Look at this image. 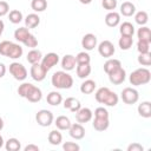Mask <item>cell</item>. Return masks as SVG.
Returning <instances> with one entry per match:
<instances>
[{"instance_id": "cell-26", "label": "cell", "mask_w": 151, "mask_h": 151, "mask_svg": "<svg viewBox=\"0 0 151 151\" xmlns=\"http://www.w3.org/2000/svg\"><path fill=\"white\" fill-rule=\"evenodd\" d=\"M29 34L31 33H29V31H28L27 27H19V28H17L14 31V38H15V40L19 41V42H22V44L25 42V40L27 39V37Z\"/></svg>"}, {"instance_id": "cell-30", "label": "cell", "mask_w": 151, "mask_h": 151, "mask_svg": "<svg viewBox=\"0 0 151 151\" xmlns=\"http://www.w3.org/2000/svg\"><path fill=\"white\" fill-rule=\"evenodd\" d=\"M119 32L122 35H129V37H133L134 34V26L129 22V21H124L120 27H119Z\"/></svg>"}, {"instance_id": "cell-18", "label": "cell", "mask_w": 151, "mask_h": 151, "mask_svg": "<svg viewBox=\"0 0 151 151\" xmlns=\"http://www.w3.org/2000/svg\"><path fill=\"white\" fill-rule=\"evenodd\" d=\"M64 107L67 109V110H70L71 112H74V113H76V112L81 107V104H80V101H79L77 98L68 97V98H66V99L64 100Z\"/></svg>"}, {"instance_id": "cell-50", "label": "cell", "mask_w": 151, "mask_h": 151, "mask_svg": "<svg viewBox=\"0 0 151 151\" xmlns=\"http://www.w3.org/2000/svg\"><path fill=\"white\" fill-rule=\"evenodd\" d=\"M79 1H80V4H83V5H88V4L92 2V0H79Z\"/></svg>"}, {"instance_id": "cell-21", "label": "cell", "mask_w": 151, "mask_h": 151, "mask_svg": "<svg viewBox=\"0 0 151 151\" xmlns=\"http://www.w3.org/2000/svg\"><path fill=\"white\" fill-rule=\"evenodd\" d=\"M138 113L143 118H150L151 117V103L150 101H143L138 105Z\"/></svg>"}, {"instance_id": "cell-22", "label": "cell", "mask_w": 151, "mask_h": 151, "mask_svg": "<svg viewBox=\"0 0 151 151\" xmlns=\"http://www.w3.org/2000/svg\"><path fill=\"white\" fill-rule=\"evenodd\" d=\"M27 61L32 65V64H37V63H40L41 59H42V54L39 50H35V48H32L28 53H27V57H26Z\"/></svg>"}, {"instance_id": "cell-36", "label": "cell", "mask_w": 151, "mask_h": 151, "mask_svg": "<svg viewBox=\"0 0 151 151\" xmlns=\"http://www.w3.org/2000/svg\"><path fill=\"white\" fill-rule=\"evenodd\" d=\"M134 21H136L138 25L144 26V25L149 21V14H147V12H145V11H139V12H137V13L134 14Z\"/></svg>"}, {"instance_id": "cell-5", "label": "cell", "mask_w": 151, "mask_h": 151, "mask_svg": "<svg viewBox=\"0 0 151 151\" xmlns=\"http://www.w3.org/2000/svg\"><path fill=\"white\" fill-rule=\"evenodd\" d=\"M129 80H130V84L133 86L145 85L151 80V72L145 67L137 68L130 74Z\"/></svg>"}, {"instance_id": "cell-20", "label": "cell", "mask_w": 151, "mask_h": 151, "mask_svg": "<svg viewBox=\"0 0 151 151\" xmlns=\"http://www.w3.org/2000/svg\"><path fill=\"white\" fill-rule=\"evenodd\" d=\"M136 13V6L130 1H124L120 5V14L124 17H132Z\"/></svg>"}, {"instance_id": "cell-29", "label": "cell", "mask_w": 151, "mask_h": 151, "mask_svg": "<svg viewBox=\"0 0 151 151\" xmlns=\"http://www.w3.org/2000/svg\"><path fill=\"white\" fill-rule=\"evenodd\" d=\"M137 37L138 40H144L147 42H151V31L149 27L146 26H140V28H138L137 31Z\"/></svg>"}, {"instance_id": "cell-19", "label": "cell", "mask_w": 151, "mask_h": 151, "mask_svg": "<svg viewBox=\"0 0 151 151\" xmlns=\"http://www.w3.org/2000/svg\"><path fill=\"white\" fill-rule=\"evenodd\" d=\"M110 125V120L109 118H98V117H94L93 119V123H92V126L94 130L97 131H105Z\"/></svg>"}, {"instance_id": "cell-40", "label": "cell", "mask_w": 151, "mask_h": 151, "mask_svg": "<svg viewBox=\"0 0 151 151\" xmlns=\"http://www.w3.org/2000/svg\"><path fill=\"white\" fill-rule=\"evenodd\" d=\"M137 51L139 53H147L150 52V42L144 40H138L137 42Z\"/></svg>"}, {"instance_id": "cell-51", "label": "cell", "mask_w": 151, "mask_h": 151, "mask_svg": "<svg viewBox=\"0 0 151 151\" xmlns=\"http://www.w3.org/2000/svg\"><path fill=\"white\" fill-rule=\"evenodd\" d=\"M4 143H5V142H4V138H2V136L0 134V149L4 146Z\"/></svg>"}, {"instance_id": "cell-52", "label": "cell", "mask_w": 151, "mask_h": 151, "mask_svg": "<svg viewBox=\"0 0 151 151\" xmlns=\"http://www.w3.org/2000/svg\"><path fill=\"white\" fill-rule=\"evenodd\" d=\"M4 129V120H2V118L0 117V131Z\"/></svg>"}, {"instance_id": "cell-28", "label": "cell", "mask_w": 151, "mask_h": 151, "mask_svg": "<svg viewBox=\"0 0 151 151\" xmlns=\"http://www.w3.org/2000/svg\"><path fill=\"white\" fill-rule=\"evenodd\" d=\"M40 24V18L35 13H31L25 18V25L27 28H34Z\"/></svg>"}, {"instance_id": "cell-13", "label": "cell", "mask_w": 151, "mask_h": 151, "mask_svg": "<svg viewBox=\"0 0 151 151\" xmlns=\"http://www.w3.org/2000/svg\"><path fill=\"white\" fill-rule=\"evenodd\" d=\"M92 116H93V112L88 107H80L76 112V119L80 124H84V123L90 122L92 119Z\"/></svg>"}, {"instance_id": "cell-49", "label": "cell", "mask_w": 151, "mask_h": 151, "mask_svg": "<svg viewBox=\"0 0 151 151\" xmlns=\"http://www.w3.org/2000/svg\"><path fill=\"white\" fill-rule=\"evenodd\" d=\"M4 29H5V24H4V21L0 19V37L2 35V32H4Z\"/></svg>"}, {"instance_id": "cell-3", "label": "cell", "mask_w": 151, "mask_h": 151, "mask_svg": "<svg viewBox=\"0 0 151 151\" xmlns=\"http://www.w3.org/2000/svg\"><path fill=\"white\" fill-rule=\"evenodd\" d=\"M94 97H96V100L98 103L104 104L106 106H116L118 104V100H119L118 96L113 91H111L109 87L98 88L96 94H94Z\"/></svg>"}, {"instance_id": "cell-27", "label": "cell", "mask_w": 151, "mask_h": 151, "mask_svg": "<svg viewBox=\"0 0 151 151\" xmlns=\"http://www.w3.org/2000/svg\"><path fill=\"white\" fill-rule=\"evenodd\" d=\"M96 88V81L92 79H86L85 81L81 83L80 85V92L84 94H90L94 91Z\"/></svg>"}, {"instance_id": "cell-45", "label": "cell", "mask_w": 151, "mask_h": 151, "mask_svg": "<svg viewBox=\"0 0 151 151\" xmlns=\"http://www.w3.org/2000/svg\"><path fill=\"white\" fill-rule=\"evenodd\" d=\"M8 12H9V5L6 1L0 0V17L6 15Z\"/></svg>"}, {"instance_id": "cell-31", "label": "cell", "mask_w": 151, "mask_h": 151, "mask_svg": "<svg viewBox=\"0 0 151 151\" xmlns=\"http://www.w3.org/2000/svg\"><path fill=\"white\" fill-rule=\"evenodd\" d=\"M122 66V63H120V60H118V59H109V60H106L105 61V64H104V71H105V73L107 74V73H110L111 71H113V70H116V68H118V67H120Z\"/></svg>"}, {"instance_id": "cell-7", "label": "cell", "mask_w": 151, "mask_h": 151, "mask_svg": "<svg viewBox=\"0 0 151 151\" xmlns=\"http://www.w3.org/2000/svg\"><path fill=\"white\" fill-rule=\"evenodd\" d=\"M120 97H122V100L127 104V105H132V104H136L139 99V93L136 88H132V87H125L122 93H120Z\"/></svg>"}, {"instance_id": "cell-34", "label": "cell", "mask_w": 151, "mask_h": 151, "mask_svg": "<svg viewBox=\"0 0 151 151\" xmlns=\"http://www.w3.org/2000/svg\"><path fill=\"white\" fill-rule=\"evenodd\" d=\"M5 149L7 151H19L21 149V144L19 142V139L17 138H9L6 144H5Z\"/></svg>"}, {"instance_id": "cell-47", "label": "cell", "mask_w": 151, "mask_h": 151, "mask_svg": "<svg viewBox=\"0 0 151 151\" xmlns=\"http://www.w3.org/2000/svg\"><path fill=\"white\" fill-rule=\"evenodd\" d=\"M24 151H39V146L34 145V144H28V145L25 146Z\"/></svg>"}, {"instance_id": "cell-42", "label": "cell", "mask_w": 151, "mask_h": 151, "mask_svg": "<svg viewBox=\"0 0 151 151\" xmlns=\"http://www.w3.org/2000/svg\"><path fill=\"white\" fill-rule=\"evenodd\" d=\"M24 45H25V46H27V47L34 48V47H37V45H38V40H37V38L31 33V34L27 37V39L25 40Z\"/></svg>"}, {"instance_id": "cell-24", "label": "cell", "mask_w": 151, "mask_h": 151, "mask_svg": "<svg viewBox=\"0 0 151 151\" xmlns=\"http://www.w3.org/2000/svg\"><path fill=\"white\" fill-rule=\"evenodd\" d=\"M46 100H47V103H48L50 105H52V106H58L59 104H61L63 97H61V94H60L59 92L52 91V92H50V93L47 94Z\"/></svg>"}, {"instance_id": "cell-12", "label": "cell", "mask_w": 151, "mask_h": 151, "mask_svg": "<svg viewBox=\"0 0 151 151\" xmlns=\"http://www.w3.org/2000/svg\"><path fill=\"white\" fill-rule=\"evenodd\" d=\"M107 76H109V80H110L112 84L119 85V84L124 83V80H125V78H126V72H125V70L120 66V67H118V68L111 71L110 73H107Z\"/></svg>"}, {"instance_id": "cell-37", "label": "cell", "mask_w": 151, "mask_h": 151, "mask_svg": "<svg viewBox=\"0 0 151 151\" xmlns=\"http://www.w3.org/2000/svg\"><path fill=\"white\" fill-rule=\"evenodd\" d=\"M8 19L12 24H20L22 21V13L19 9H12L8 14Z\"/></svg>"}, {"instance_id": "cell-43", "label": "cell", "mask_w": 151, "mask_h": 151, "mask_svg": "<svg viewBox=\"0 0 151 151\" xmlns=\"http://www.w3.org/2000/svg\"><path fill=\"white\" fill-rule=\"evenodd\" d=\"M63 149L65 151H79L80 146L77 143H73V142H66V143L63 144Z\"/></svg>"}, {"instance_id": "cell-41", "label": "cell", "mask_w": 151, "mask_h": 151, "mask_svg": "<svg viewBox=\"0 0 151 151\" xmlns=\"http://www.w3.org/2000/svg\"><path fill=\"white\" fill-rule=\"evenodd\" d=\"M101 6L107 11H113L117 7V0H101Z\"/></svg>"}, {"instance_id": "cell-2", "label": "cell", "mask_w": 151, "mask_h": 151, "mask_svg": "<svg viewBox=\"0 0 151 151\" xmlns=\"http://www.w3.org/2000/svg\"><path fill=\"white\" fill-rule=\"evenodd\" d=\"M51 83L55 88L67 90L71 88L73 85V78L66 71H57L53 73L51 78Z\"/></svg>"}, {"instance_id": "cell-14", "label": "cell", "mask_w": 151, "mask_h": 151, "mask_svg": "<svg viewBox=\"0 0 151 151\" xmlns=\"http://www.w3.org/2000/svg\"><path fill=\"white\" fill-rule=\"evenodd\" d=\"M68 132H70V136L73 139H77V140L83 139L84 136H85V129H84V126L80 123L71 124V126L68 129Z\"/></svg>"}, {"instance_id": "cell-16", "label": "cell", "mask_w": 151, "mask_h": 151, "mask_svg": "<svg viewBox=\"0 0 151 151\" xmlns=\"http://www.w3.org/2000/svg\"><path fill=\"white\" fill-rule=\"evenodd\" d=\"M120 22V14L114 12V11H111L106 14L105 17V24L109 26V27H116L117 25H119Z\"/></svg>"}, {"instance_id": "cell-33", "label": "cell", "mask_w": 151, "mask_h": 151, "mask_svg": "<svg viewBox=\"0 0 151 151\" xmlns=\"http://www.w3.org/2000/svg\"><path fill=\"white\" fill-rule=\"evenodd\" d=\"M48 142L51 145H59L63 142V134L58 130H53L48 133Z\"/></svg>"}, {"instance_id": "cell-9", "label": "cell", "mask_w": 151, "mask_h": 151, "mask_svg": "<svg viewBox=\"0 0 151 151\" xmlns=\"http://www.w3.org/2000/svg\"><path fill=\"white\" fill-rule=\"evenodd\" d=\"M98 52L104 58H111L114 54L116 48H114V45L110 40H104L98 45Z\"/></svg>"}, {"instance_id": "cell-46", "label": "cell", "mask_w": 151, "mask_h": 151, "mask_svg": "<svg viewBox=\"0 0 151 151\" xmlns=\"http://www.w3.org/2000/svg\"><path fill=\"white\" fill-rule=\"evenodd\" d=\"M144 147L139 143H132L127 146V151H143Z\"/></svg>"}, {"instance_id": "cell-8", "label": "cell", "mask_w": 151, "mask_h": 151, "mask_svg": "<svg viewBox=\"0 0 151 151\" xmlns=\"http://www.w3.org/2000/svg\"><path fill=\"white\" fill-rule=\"evenodd\" d=\"M53 119H54L53 113H52L50 110L42 109V110L38 111L37 114H35V120H37V123H38L40 126H44V127L50 126V125L53 123Z\"/></svg>"}, {"instance_id": "cell-23", "label": "cell", "mask_w": 151, "mask_h": 151, "mask_svg": "<svg viewBox=\"0 0 151 151\" xmlns=\"http://www.w3.org/2000/svg\"><path fill=\"white\" fill-rule=\"evenodd\" d=\"M91 73V65L90 64H77V76L80 79H85Z\"/></svg>"}, {"instance_id": "cell-32", "label": "cell", "mask_w": 151, "mask_h": 151, "mask_svg": "<svg viewBox=\"0 0 151 151\" xmlns=\"http://www.w3.org/2000/svg\"><path fill=\"white\" fill-rule=\"evenodd\" d=\"M133 44V38L132 37H129V35H122L118 40V45L120 47V50H129Z\"/></svg>"}, {"instance_id": "cell-17", "label": "cell", "mask_w": 151, "mask_h": 151, "mask_svg": "<svg viewBox=\"0 0 151 151\" xmlns=\"http://www.w3.org/2000/svg\"><path fill=\"white\" fill-rule=\"evenodd\" d=\"M77 65V61H76V57H73L72 54H66L61 59V67L65 70V71H72Z\"/></svg>"}, {"instance_id": "cell-4", "label": "cell", "mask_w": 151, "mask_h": 151, "mask_svg": "<svg viewBox=\"0 0 151 151\" xmlns=\"http://www.w3.org/2000/svg\"><path fill=\"white\" fill-rule=\"evenodd\" d=\"M22 47L19 44H14L8 40L0 42V54L11 59H18L22 55Z\"/></svg>"}, {"instance_id": "cell-38", "label": "cell", "mask_w": 151, "mask_h": 151, "mask_svg": "<svg viewBox=\"0 0 151 151\" xmlns=\"http://www.w3.org/2000/svg\"><path fill=\"white\" fill-rule=\"evenodd\" d=\"M76 61L77 64H90L91 61V57L87 52H79L77 55H76Z\"/></svg>"}, {"instance_id": "cell-44", "label": "cell", "mask_w": 151, "mask_h": 151, "mask_svg": "<svg viewBox=\"0 0 151 151\" xmlns=\"http://www.w3.org/2000/svg\"><path fill=\"white\" fill-rule=\"evenodd\" d=\"M94 117H98V118H109V112L105 107H97L94 110Z\"/></svg>"}, {"instance_id": "cell-48", "label": "cell", "mask_w": 151, "mask_h": 151, "mask_svg": "<svg viewBox=\"0 0 151 151\" xmlns=\"http://www.w3.org/2000/svg\"><path fill=\"white\" fill-rule=\"evenodd\" d=\"M5 74H6V66L5 64L0 63V78H2Z\"/></svg>"}, {"instance_id": "cell-15", "label": "cell", "mask_w": 151, "mask_h": 151, "mask_svg": "<svg viewBox=\"0 0 151 151\" xmlns=\"http://www.w3.org/2000/svg\"><path fill=\"white\" fill-rule=\"evenodd\" d=\"M81 46L86 51H92L97 46V37L92 33H87L81 39Z\"/></svg>"}, {"instance_id": "cell-25", "label": "cell", "mask_w": 151, "mask_h": 151, "mask_svg": "<svg viewBox=\"0 0 151 151\" xmlns=\"http://www.w3.org/2000/svg\"><path fill=\"white\" fill-rule=\"evenodd\" d=\"M54 124H55L57 129H59V130H68L72 123H71V120H70L68 117H66V116H59V117H57Z\"/></svg>"}, {"instance_id": "cell-39", "label": "cell", "mask_w": 151, "mask_h": 151, "mask_svg": "<svg viewBox=\"0 0 151 151\" xmlns=\"http://www.w3.org/2000/svg\"><path fill=\"white\" fill-rule=\"evenodd\" d=\"M138 63L143 66H150L151 65V53H139L138 55Z\"/></svg>"}, {"instance_id": "cell-6", "label": "cell", "mask_w": 151, "mask_h": 151, "mask_svg": "<svg viewBox=\"0 0 151 151\" xmlns=\"http://www.w3.org/2000/svg\"><path fill=\"white\" fill-rule=\"evenodd\" d=\"M9 73L13 76L14 79H17L19 81H22V80H25L27 78V70H26V67L22 64L17 63V61H14V63H12L9 65Z\"/></svg>"}, {"instance_id": "cell-1", "label": "cell", "mask_w": 151, "mask_h": 151, "mask_svg": "<svg viewBox=\"0 0 151 151\" xmlns=\"http://www.w3.org/2000/svg\"><path fill=\"white\" fill-rule=\"evenodd\" d=\"M18 94L31 103H38L42 98V92L39 87L34 86L31 83H22L18 87Z\"/></svg>"}, {"instance_id": "cell-11", "label": "cell", "mask_w": 151, "mask_h": 151, "mask_svg": "<svg viewBox=\"0 0 151 151\" xmlns=\"http://www.w3.org/2000/svg\"><path fill=\"white\" fill-rule=\"evenodd\" d=\"M29 73H31V77H32L33 80H35V81H42L46 78L47 71L41 66L40 63H37V64H32Z\"/></svg>"}, {"instance_id": "cell-10", "label": "cell", "mask_w": 151, "mask_h": 151, "mask_svg": "<svg viewBox=\"0 0 151 151\" xmlns=\"http://www.w3.org/2000/svg\"><path fill=\"white\" fill-rule=\"evenodd\" d=\"M58 63H59V55H58L57 53H54V52L47 53L46 55L42 57V59H41V61H40L41 66H42L47 72H48L53 66H55Z\"/></svg>"}, {"instance_id": "cell-35", "label": "cell", "mask_w": 151, "mask_h": 151, "mask_svg": "<svg viewBox=\"0 0 151 151\" xmlns=\"http://www.w3.org/2000/svg\"><path fill=\"white\" fill-rule=\"evenodd\" d=\"M31 7L34 12H44L47 8V1L46 0H32Z\"/></svg>"}]
</instances>
